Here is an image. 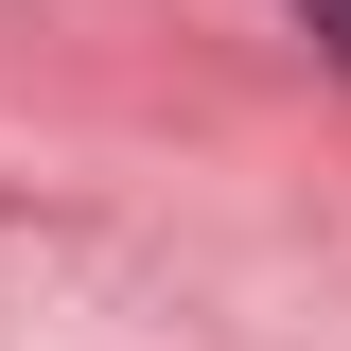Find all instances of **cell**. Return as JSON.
<instances>
[{
  "mask_svg": "<svg viewBox=\"0 0 351 351\" xmlns=\"http://www.w3.org/2000/svg\"><path fill=\"white\" fill-rule=\"evenodd\" d=\"M316 36H334V53H351V0H316Z\"/></svg>",
  "mask_w": 351,
  "mask_h": 351,
  "instance_id": "cell-1",
  "label": "cell"
}]
</instances>
